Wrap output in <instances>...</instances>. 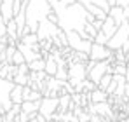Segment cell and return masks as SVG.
<instances>
[{"mask_svg":"<svg viewBox=\"0 0 129 122\" xmlns=\"http://www.w3.org/2000/svg\"><path fill=\"white\" fill-rule=\"evenodd\" d=\"M63 5H72V4H75V0H59Z\"/></svg>","mask_w":129,"mask_h":122,"instance_id":"27","label":"cell"},{"mask_svg":"<svg viewBox=\"0 0 129 122\" xmlns=\"http://www.w3.org/2000/svg\"><path fill=\"white\" fill-rule=\"evenodd\" d=\"M124 79H126V84L129 85V68H127V72H126V75H124Z\"/></svg>","mask_w":129,"mask_h":122,"instance_id":"28","label":"cell"},{"mask_svg":"<svg viewBox=\"0 0 129 122\" xmlns=\"http://www.w3.org/2000/svg\"><path fill=\"white\" fill-rule=\"evenodd\" d=\"M4 51H5V44H2V42H0V54H2Z\"/></svg>","mask_w":129,"mask_h":122,"instance_id":"29","label":"cell"},{"mask_svg":"<svg viewBox=\"0 0 129 122\" xmlns=\"http://www.w3.org/2000/svg\"><path fill=\"white\" fill-rule=\"evenodd\" d=\"M86 11L91 14V16H94V19H98V21H105V19H107V16H108L103 9H100V7L94 5V4H87Z\"/></svg>","mask_w":129,"mask_h":122,"instance_id":"13","label":"cell"},{"mask_svg":"<svg viewBox=\"0 0 129 122\" xmlns=\"http://www.w3.org/2000/svg\"><path fill=\"white\" fill-rule=\"evenodd\" d=\"M44 96L40 91H35V89H30L28 85L23 87V101H40Z\"/></svg>","mask_w":129,"mask_h":122,"instance_id":"9","label":"cell"},{"mask_svg":"<svg viewBox=\"0 0 129 122\" xmlns=\"http://www.w3.org/2000/svg\"><path fill=\"white\" fill-rule=\"evenodd\" d=\"M122 98L129 103V85H126V91H124V96H122Z\"/></svg>","mask_w":129,"mask_h":122,"instance_id":"26","label":"cell"},{"mask_svg":"<svg viewBox=\"0 0 129 122\" xmlns=\"http://www.w3.org/2000/svg\"><path fill=\"white\" fill-rule=\"evenodd\" d=\"M126 72H127V66H126V63H115L113 65V75H126Z\"/></svg>","mask_w":129,"mask_h":122,"instance_id":"20","label":"cell"},{"mask_svg":"<svg viewBox=\"0 0 129 122\" xmlns=\"http://www.w3.org/2000/svg\"><path fill=\"white\" fill-rule=\"evenodd\" d=\"M0 42L7 45V35H5V21L0 16Z\"/></svg>","mask_w":129,"mask_h":122,"instance_id":"23","label":"cell"},{"mask_svg":"<svg viewBox=\"0 0 129 122\" xmlns=\"http://www.w3.org/2000/svg\"><path fill=\"white\" fill-rule=\"evenodd\" d=\"M18 73H21V75H28V73H30V70H28V65H26V63H23V65L18 66Z\"/></svg>","mask_w":129,"mask_h":122,"instance_id":"25","label":"cell"},{"mask_svg":"<svg viewBox=\"0 0 129 122\" xmlns=\"http://www.w3.org/2000/svg\"><path fill=\"white\" fill-rule=\"evenodd\" d=\"M28 75H21V73H16L14 75V79H12V82L16 84V85H21V87H24V85H28Z\"/></svg>","mask_w":129,"mask_h":122,"instance_id":"19","label":"cell"},{"mask_svg":"<svg viewBox=\"0 0 129 122\" xmlns=\"http://www.w3.org/2000/svg\"><path fill=\"white\" fill-rule=\"evenodd\" d=\"M129 42V21H124L119 28H117V32L113 33V37L107 42V47L113 52V51H120V47Z\"/></svg>","mask_w":129,"mask_h":122,"instance_id":"2","label":"cell"},{"mask_svg":"<svg viewBox=\"0 0 129 122\" xmlns=\"http://www.w3.org/2000/svg\"><path fill=\"white\" fill-rule=\"evenodd\" d=\"M59 32H61V30H59V26H58V24H54V23L47 21V18H45V19H42L40 23H39L35 35L39 37V42H42V40H52Z\"/></svg>","mask_w":129,"mask_h":122,"instance_id":"6","label":"cell"},{"mask_svg":"<svg viewBox=\"0 0 129 122\" xmlns=\"http://www.w3.org/2000/svg\"><path fill=\"white\" fill-rule=\"evenodd\" d=\"M86 70H87V80H91L92 84L98 85L100 79L103 75H113V66L108 63V61H87L86 63Z\"/></svg>","mask_w":129,"mask_h":122,"instance_id":"1","label":"cell"},{"mask_svg":"<svg viewBox=\"0 0 129 122\" xmlns=\"http://www.w3.org/2000/svg\"><path fill=\"white\" fill-rule=\"evenodd\" d=\"M115 7H120V9H129V0H115Z\"/></svg>","mask_w":129,"mask_h":122,"instance_id":"24","label":"cell"},{"mask_svg":"<svg viewBox=\"0 0 129 122\" xmlns=\"http://www.w3.org/2000/svg\"><path fill=\"white\" fill-rule=\"evenodd\" d=\"M14 87V82L7 80V79H0V117H4L11 108H12V101H11V91Z\"/></svg>","mask_w":129,"mask_h":122,"instance_id":"4","label":"cell"},{"mask_svg":"<svg viewBox=\"0 0 129 122\" xmlns=\"http://www.w3.org/2000/svg\"><path fill=\"white\" fill-rule=\"evenodd\" d=\"M0 66H2V63H0Z\"/></svg>","mask_w":129,"mask_h":122,"instance_id":"31","label":"cell"},{"mask_svg":"<svg viewBox=\"0 0 129 122\" xmlns=\"http://www.w3.org/2000/svg\"><path fill=\"white\" fill-rule=\"evenodd\" d=\"M117 28H119V26L113 23V19H112V18H108V16H107V19L103 21V24H101V32L105 33V37H107L108 40L113 37V33L117 32Z\"/></svg>","mask_w":129,"mask_h":122,"instance_id":"11","label":"cell"},{"mask_svg":"<svg viewBox=\"0 0 129 122\" xmlns=\"http://www.w3.org/2000/svg\"><path fill=\"white\" fill-rule=\"evenodd\" d=\"M58 106H59L58 98H42L40 100V108H39V115H42L45 120H51L58 113Z\"/></svg>","mask_w":129,"mask_h":122,"instance_id":"7","label":"cell"},{"mask_svg":"<svg viewBox=\"0 0 129 122\" xmlns=\"http://www.w3.org/2000/svg\"><path fill=\"white\" fill-rule=\"evenodd\" d=\"M108 96L105 91H101V89H94V91H91L89 93V101L92 103V105H96V103H105V101H108Z\"/></svg>","mask_w":129,"mask_h":122,"instance_id":"12","label":"cell"},{"mask_svg":"<svg viewBox=\"0 0 129 122\" xmlns=\"http://www.w3.org/2000/svg\"><path fill=\"white\" fill-rule=\"evenodd\" d=\"M26 65H28V70L30 72H44L45 59L44 58H39V59H33V61H30V63H26Z\"/></svg>","mask_w":129,"mask_h":122,"instance_id":"16","label":"cell"},{"mask_svg":"<svg viewBox=\"0 0 129 122\" xmlns=\"http://www.w3.org/2000/svg\"><path fill=\"white\" fill-rule=\"evenodd\" d=\"M92 42H94V44H100V45H107L108 39L105 37V33H103V32L100 30V32L96 33V37H94V40H92Z\"/></svg>","mask_w":129,"mask_h":122,"instance_id":"22","label":"cell"},{"mask_svg":"<svg viewBox=\"0 0 129 122\" xmlns=\"http://www.w3.org/2000/svg\"><path fill=\"white\" fill-rule=\"evenodd\" d=\"M0 4H2V0H0Z\"/></svg>","mask_w":129,"mask_h":122,"instance_id":"32","label":"cell"},{"mask_svg":"<svg viewBox=\"0 0 129 122\" xmlns=\"http://www.w3.org/2000/svg\"><path fill=\"white\" fill-rule=\"evenodd\" d=\"M19 42L24 44V45L33 47V45H39V37H37L35 33H28V35H23L21 39H19Z\"/></svg>","mask_w":129,"mask_h":122,"instance_id":"17","label":"cell"},{"mask_svg":"<svg viewBox=\"0 0 129 122\" xmlns=\"http://www.w3.org/2000/svg\"><path fill=\"white\" fill-rule=\"evenodd\" d=\"M112 77H113V75H110V73L103 75V77L100 79V82H98V85H96V87H98V89H101V91H105L108 85H110V82H112Z\"/></svg>","mask_w":129,"mask_h":122,"instance_id":"18","label":"cell"},{"mask_svg":"<svg viewBox=\"0 0 129 122\" xmlns=\"http://www.w3.org/2000/svg\"><path fill=\"white\" fill-rule=\"evenodd\" d=\"M23 63H26V61H24V56H23L21 52L16 49V52H14V56H12V61H11V65H16V66H19V65H23Z\"/></svg>","mask_w":129,"mask_h":122,"instance_id":"21","label":"cell"},{"mask_svg":"<svg viewBox=\"0 0 129 122\" xmlns=\"http://www.w3.org/2000/svg\"><path fill=\"white\" fill-rule=\"evenodd\" d=\"M11 101H12V105H21L23 103V87L21 85L14 84V87L11 91Z\"/></svg>","mask_w":129,"mask_h":122,"instance_id":"15","label":"cell"},{"mask_svg":"<svg viewBox=\"0 0 129 122\" xmlns=\"http://www.w3.org/2000/svg\"><path fill=\"white\" fill-rule=\"evenodd\" d=\"M44 72H45V75H47V77H54V75H56V72H58V63L54 61V58H52L51 54L45 58V66H44Z\"/></svg>","mask_w":129,"mask_h":122,"instance_id":"14","label":"cell"},{"mask_svg":"<svg viewBox=\"0 0 129 122\" xmlns=\"http://www.w3.org/2000/svg\"><path fill=\"white\" fill-rule=\"evenodd\" d=\"M89 61H108L112 56H113V52L108 49L107 45H100V44H94L92 42V45H91V51H89Z\"/></svg>","mask_w":129,"mask_h":122,"instance_id":"8","label":"cell"},{"mask_svg":"<svg viewBox=\"0 0 129 122\" xmlns=\"http://www.w3.org/2000/svg\"><path fill=\"white\" fill-rule=\"evenodd\" d=\"M108 18H112L113 23L117 24V26H120L126 19V16H124V9H120V7H110V11H108Z\"/></svg>","mask_w":129,"mask_h":122,"instance_id":"10","label":"cell"},{"mask_svg":"<svg viewBox=\"0 0 129 122\" xmlns=\"http://www.w3.org/2000/svg\"><path fill=\"white\" fill-rule=\"evenodd\" d=\"M68 84L72 87H75L77 84H80L82 80L87 79V70H86V63L75 61V63H68Z\"/></svg>","mask_w":129,"mask_h":122,"instance_id":"5","label":"cell"},{"mask_svg":"<svg viewBox=\"0 0 129 122\" xmlns=\"http://www.w3.org/2000/svg\"><path fill=\"white\" fill-rule=\"evenodd\" d=\"M64 37H66V45L73 51V52H82V54H89V51H91V45H92V42L89 40H84L77 32H66L64 33Z\"/></svg>","mask_w":129,"mask_h":122,"instance_id":"3","label":"cell"},{"mask_svg":"<svg viewBox=\"0 0 129 122\" xmlns=\"http://www.w3.org/2000/svg\"><path fill=\"white\" fill-rule=\"evenodd\" d=\"M26 122H37V119H28Z\"/></svg>","mask_w":129,"mask_h":122,"instance_id":"30","label":"cell"}]
</instances>
